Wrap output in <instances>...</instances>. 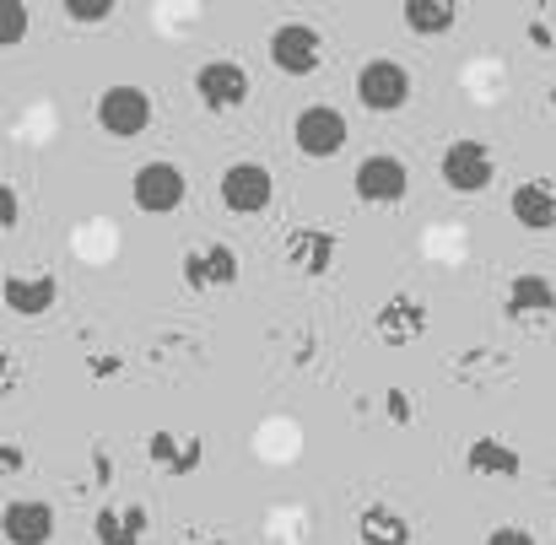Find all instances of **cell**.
Wrapping results in <instances>:
<instances>
[{"label": "cell", "instance_id": "1", "mask_svg": "<svg viewBox=\"0 0 556 545\" xmlns=\"http://www.w3.org/2000/svg\"><path fill=\"white\" fill-rule=\"evenodd\" d=\"M265 54H270V65H276L281 76L303 81V76H314V71L325 65V38H319V27H308V22H276Z\"/></svg>", "mask_w": 556, "mask_h": 545}, {"label": "cell", "instance_id": "2", "mask_svg": "<svg viewBox=\"0 0 556 545\" xmlns=\"http://www.w3.org/2000/svg\"><path fill=\"white\" fill-rule=\"evenodd\" d=\"M92 119H98L103 136H114V141H136V136H147V125H152V98H147V87H130V81L103 87Z\"/></svg>", "mask_w": 556, "mask_h": 545}, {"label": "cell", "instance_id": "3", "mask_svg": "<svg viewBox=\"0 0 556 545\" xmlns=\"http://www.w3.org/2000/svg\"><path fill=\"white\" fill-rule=\"evenodd\" d=\"M292 141H298V152H303L308 163H330V157H341V147L352 141V125H346L341 109L308 103V109H298V119H292Z\"/></svg>", "mask_w": 556, "mask_h": 545}, {"label": "cell", "instance_id": "4", "mask_svg": "<svg viewBox=\"0 0 556 545\" xmlns=\"http://www.w3.org/2000/svg\"><path fill=\"white\" fill-rule=\"evenodd\" d=\"M216 194H222V205H227L232 216H265L270 200H276V174H270L265 163H254V157H238V163L222 168Z\"/></svg>", "mask_w": 556, "mask_h": 545}, {"label": "cell", "instance_id": "5", "mask_svg": "<svg viewBox=\"0 0 556 545\" xmlns=\"http://www.w3.org/2000/svg\"><path fill=\"white\" fill-rule=\"evenodd\" d=\"M130 200L147 211V216H174L189 200V174L168 157H152L130 174Z\"/></svg>", "mask_w": 556, "mask_h": 545}, {"label": "cell", "instance_id": "6", "mask_svg": "<svg viewBox=\"0 0 556 545\" xmlns=\"http://www.w3.org/2000/svg\"><path fill=\"white\" fill-rule=\"evenodd\" d=\"M357 103L368 114H400L410 103V71L400 60H389V54L363 60V71H357Z\"/></svg>", "mask_w": 556, "mask_h": 545}, {"label": "cell", "instance_id": "7", "mask_svg": "<svg viewBox=\"0 0 556 545\" xmlns=\"http://www.w3.org/2000/svg\"><path fill=\"white\" fill-rule=\"evenodd\" d=\"M438 174H443V183H448L454 194H481L486 183L497 179V157H492L486 141L465 136V141H448V147H443Z\"/></svg>", "mask_w": 556, "mask_h": 545}, {"label": "cell", "instance_id": "8", "mask_svg": "<svg viewBox=\"0 0 556 545\" xmlns=\"http://www.w3.org/2000/svg\"><path fill=\"white\" fill-rule=\"evenodd\" d=\"M352 194H357L363 205L389 211V205H400V200L410 194V168H405L394 152H368V157L357 163V174H352Z\"/></svg>", "mask_w": 556, "mask_h": 545}, {"label": "cell", "instance_id": "9", "mask_svg": "<svg viewBox=\"0 0 556 545\" xmlns=\"http://www.w3.org/2000/svg\"><path fill=\"white\" fill-rule=\"evenodd\" d=\"M179 276H185L189 292H227L238 281V249L211 238V243H189L185 259H179Z\"/></svg>", "mask_w": 556, "mask_h": 545}, {"label": "cell", "instance_id": "10", "mask_svg": "<svg viewBox=\"0 0 556 545\" xmlns=\"http://www.w3.org/2000/svg\"><path fill=\"white\" fill-rule=\"evenodd\" d=\"M249 92H254V81H249V71H243L238 60H205V65L194 71V98H200L211 114L243 109Z\"/></svg>", "mask_w": 556, "mask_h": 545}, {"label": "cell", "instance_id": "11", "mask_svg": "<svg viewBox=\"0 0 556 545\" xmlns=\"http://www.w3.org/2000/svg\"><path fill=\"white\" fill-rule=\"evenodd\" d=\"M281 249H287V265L303 270V276H330L336 259H341V238L330 227H314V221H298Z\"/></svg>", "mask_w": 556, "mask_h": 545}, {"label": "cell", "instance_id": "12", "mask_svg": "<svg viewBox=\"0 0 556 545\" xmlns=\"http://www.w3.org/2000/svg\"><path fill=\"white\" fill-rule=\"evenodd\" d=\"M372 330L383 335V346H416V341L432 330V314H427V303H421V297L394 292V297L372 314Z\"/></svg>", "mask_w": 556, "mask_h": 545}, {"label": "cell", "instance_id": "13", "mask_svg": "<svg viewBox=\"0 0 556 545\" xmlns=\"http://www.w3.org/2000/svg\"><path fill=\"white\" fill-rule=\"evenodd\" d=\"M0 535H5V545H49L54 541V508L38 497H16L0 508Z\"/></svg>", "mask_w": 556, "mask_h": 545}, {"label": "cell", "instance_id": "14", "mask_svg": "<svg viewBox=\"0 0 556 545\" xmlns=\"http://www.w3.org/2000/svg\"><path fill=\"white\" fill-rule=\"evenodd\" d=\"M0 303H5L16 319H43V314L60 303V281H54L49 270H38V276H5V281H0Z\"/></svg>", "mask_w": 556, "mask_h": 545}, {"label": "cell", "instance_id": "15", "mask_svg": "<svg viewBox=\"0 0 556 545\" xmlns=\"http://www.w3.org/2000/svg\"><path fill=\"white\" fill-rule=\"evenodd\" d=\"M147 459L168 476H194L205 465V443L194 432H147Z\"/></svg>", "mask_w": 556, "mask_h": 545}, {"label": "cell", "instance_id": "16", "mask_svg": "<svg viewBox=\"0 0 556 545\" xmlns=\"http://www.w3.org/2000/svg\"><path fill=\"white\" fill-rule=\"evenodd\" d=\"M465 470L470 476H486V481H519L525 476V454L514 448V443H503V438H476L470 448H465Z\"/></svg>", "mask_w": 556, "mask_h": 545}, {"label": "cell", "instance_id": "17", "mask_svg": "<svg viewBox=\"0 0 556 545\" xmlns=\"http://www.w3.org/2000/svg\"><path fill=\"white\" fill-rule=\"evenodd\" d=\"M508 211H514V221H519L525 232H556V183L525 179L514 189Z\"/></svg>", "mask_w": 556, "mask_h": 545}, {"label": "cell", "instance_id": "18", "mask_svg": "<svg viewBox=\"0 0 556 545\" xmlns=\"http://www.w3.org/2000/svg\"><path fill=\"white\" fill-rule=\"evenodd\" d=\"M147 508L141 503H130V508H119V503H109V508H98V519H92V541L98 545H141L147 541Z\"/></svg>", "mask_w": 556, "mask_h": 545}, {"label": "cell", "instance_id": "19", "mask_svg": "<svg viewBox=\"0 0 556 545\" xmlns=\"http://www.w3.org/2000/svg\"><path fill=\"white\" fill-rule=\"evenodd\" d=\"M508 319H546V314H556V281H546V276H514V287H508Z\"/></svg>", "mask_w": 556, "mask_h": 545}, {"label": "cell", "instance_id": "20", "mask_svg": "<svg viewBox=\"0 0 556 545\" xmlns=\"http://www.w3.org/2000/svg\"><path fill=\"white\" fill-rule=\"evenodd\" d=\"M357 541L363 545H410V519L389 503H372L357 514Z\"/></svg>", "mask_w": 556, "mask_h": 545}, {"label": "cell", "instance_id": "21", "mask_svg": "<svg viewBox=\"0 0 556 545\" xmlns=\"http://www.w3.org/2000/svg\"><path fill=\"white\" fill-rule=\"evenodd\" d=\"M400 22H405L416 38H443V33H454L459 5H454V0H405V5H400Z\"/></svg>", "mask_w": 556, "mask_h": 545}, {"label": "cell", "instance_id": "22", "mask_svg": "<svg viewBox=\"0 0 556 545\" xmlns=\"http://www.w3.org/2000/svg\"><path fill=\"white\" fill-rule=\"evenodd\" d=\"M448 372H454V378H470V389H481L492 372H508V357H497V352H470V357H454Z\"/></svg>", "mask_w": 556, "mask_h": 545}, {"label": "cell", "instance_id": "23", "mask_svg": "<svg viewBox=\"0 0 556 545\" xmlns=\"http://www.w3.org/2000/svg\"><path fill=\"white\" fill-rule=\"evenodd\" d=\"M27 27H33L27 5L22 0H0V49H16L27 38Z\"/></svg>", "mask_w": 556, "mask_h": 545}, {"label": "cell", "instance_id": "24", "mask_svg": "<svg viewBox=\"0 0 556 545\" xmlns=\"http://www.w3.org/2000/svg\"><path fill=\"white\" fill-rule=\"evenodd\" d=\"M60 11H65L71 27H98V22H109L119 5H114V0H65Z\"/></svg>", "mask_w": 556, "mask_h": 545}, {"label": "cell", "instance_id": "25", "mask_svg": "<svg viewBox=\"0 0 556 545\" xmlns=\"http://www.w3.org/2000/svg\"><path fill=\"white\" fill-rule=\"evenodd\" d=\"M22 378H27V367H22V357L0 346V400H11V389H22Z\"/></svg>", "mask_w": 556, "mask_h": 545}, {"label": "cell", "instance_id": "26", "mask_svg": "<svg viewBox=\"0 0 556 545\" xmlns=\"http://www.w3.org/2000/svg\"><path fill=\"white\" fill-rule=\"evenodd\" d=\"M383 416H389L394 427H410V416H416L410 394H405V389H383Z\"/></svg>", "mask_w": 556, "mask_h": 545}, {"label": "cell", "instance_id": "27", "mask_svg": "<svg viewBox=\"0 0 556 545\" xmlns=\"http://www.w3.org/2000/svg\"><path fill=\"white\" fill-rule=\"evenodd\" d=\"M16 221H22V200H16V189H11V183L0 179V232H11Z\"/></svg>", "mask_w": 556, "mask_h": 545}, {"label": "cell", "instance_id": "28", "mask_svg": "<svg viewBox=\"0 0 556 545\" xmlns=\"http://www.w3.org/2000/svg\"><path fill=\"white\" fill-rule=\"evenodd\" d=\"M486 545H541V541H535L525 524H503V530H492V535H486Z\"/></svg>", "mask_w": 556, "mask_h": 545}, {"label": "cell", "instance_id": "29", "mask_svg": "<svg viewBox=\"0 0 556 545\" xmlns=\"http://www.w3.org/2000/svg\"><path fill=\"white\" fill-rule=\"evenodd\" d=\"M22 465H27V454H22L16 443L0 438V476H22Z\"/></svg>", "mask_w": 556, "mask_h": 545}, {"label": "cell", "instance_id": "30", "mask_svg": "<svg viewBox=\"0 0 556 545\" xmlns=\"http://www.w3.org/2000/svg\"><path fill=\"white\" fill-rule=\"evenodd\" d=\"M530 43H535V49H556V33L546 27V22H541V16L530 22Z\"/></svg>", "mask_w": 556, "mask_h": 545}, {"label": "cell", "instance_id": "31", "mask_svg": "<svg viewBox=\"0 0 556 545\" xmlns=\"http://www.w3.org/2000/svg\"><path fill=\"white\" fill-rule=\"evenodd\" d=\"M119 357H109V352H92V372H98V378H114V372H119Z\"/></svg>", "mask_w": 556, "mask_h": 545}, {"label": "cell", "instance_id": "32", "mask_svg": "<svg viewBox=\"0 0 556 545\" xmlns=\"http://www.w3.org/2000/svg\"><path fill=\"white\" fill-rule=\"evenodd\" d=\"M546 109H552V119H556V87H552V92H546Z\"/></svg>", "mask_w": 556, "mask_h": 545}]
</instances>
